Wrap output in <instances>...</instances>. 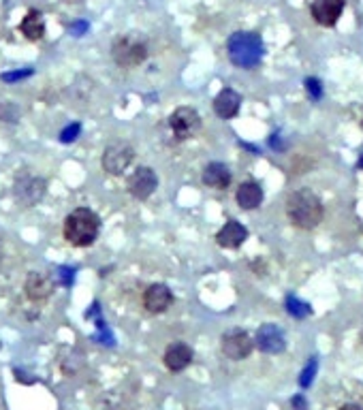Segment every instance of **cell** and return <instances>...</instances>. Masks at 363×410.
<instances>
[{
	"instance_id": "5b68a950",
	"label": "cell",
	"mask_w": 363,
	"mask_h": 410,
	"mask_svg": "<svg viewBox=\"0 0 363 410\" xmlns=\"http://www.w3.org/2000/svg\"><path fill=\"white\" fill-rule=\"evenodd\" d=\"M133 156H135V150L125 144V142H115V144H109L103 152V169L111 176H120L122 171H127V167L133 163Z\"/></svg>"
},
{
	"instance_id": "f546056e",
	"label": "cell",
	"mask_w": 363,
	"mask_h": 410,
	"mask_svg": "<svg viewBox=\"0 0 363 410\" xmlns=\"http://www.w3.org/2000/svg\"><path fill=\"white\" fill-rule=\"evenodd\" d=\"M67 3H75L77 5V3H81V0H67Z\"/></svg>"
},
{
	"instance_id": "4316f807",
	"label": "cell",
	"mask_w": 363,
	"mask_h": 410,
	"mask_svg": "<svg viewBox=\"0 0 363 410\" xmlns=\"http://www.w3.org/2000/svg\"><path fill=\"white\" fill-rule=\"evenodd\" d=\"M86 33H88V22H75V24H71V35L83 37Z\"/></svg>"
},
{
	"instance_id": "d6986e66",
	"label": "cell",
	"mask_w": 363,
	"mask_h": 410,
	"mask_svg": "<svg viewBox=\"0 0 363 410\" xmlns=\"http://www.w3.org/2000/svg\"><path fill=\"white\" fill-rule=\"evenodd\" d=\"M22 35L28 39V41H41L45 37V22H43V16L39 11H28L26 18L22 20V26H20Z\"/></svg>"
},
{
	"instance_id": "4dcf8cb0",
	"label": "cell",
	"mask_w": 363,
	"mask_h": 410,
	"mask_svg": "<svg viewBox=\"0 0 363 410\" xmlns=\"http://www.w3.org/2000/svg\"><path fill=\"white\" fill-rule=\"evenodd\" d=\"M0 261H3V246H0Z\"/></svg>"
},
{
	"instance_id": "f1b7e54d",
	"label": "cell",
	"mask_w": 363,
	"mask_h": 410,
	"mask_svg": "<svg viewBox=\"0 0 363 410\" xmlns=\"http://www.w3.org/2000/svg\"><path fill=\"white\" fill-rule=\"evenodd\" d=\"M340 410H363V408H361L359 404H344Z\"/></svg>"
},
{
	"instance_id": "8992f818",
	"label": "cell",
	"mask_w": 363,
	"mask_h": 410,
	"mask_svg": "<svg viewBox=\"0 0 363 410\" xmlns=\"http://www.w3.org/2000/svg\"><path fill=\"white\" fill-rule=\"evenodd\" d=\"M344 5H346L344 0H312L310 3L312 20L323 28H333L344 13Z\"/></svg>"
},
{
	"instance_id": "3957f363",
	"label": "cell",
	"mask_w": 363,
	"mask_h": 410,
	"mask_svg": "<svg viewBox=\"0 0 363 410\" xmlns=\"http://www.w3.org/2000/svg\"><path fill=\"white\" fill-rule=\"evenodd\" d=\"M100 231V220L92 210L77 207L64 220V239L77 248H88L96 241Z\"/></svg>"
},
{
	"instance_id": "9a60e30c",
	"label": "cell",
	"mask_w": 363,
	"mask_h": 410,
	"mask_svg": "<svg viewBox=\"0 0 363 410\" xmlns=\"http://www.w3.org/2000/svg\"><path fill=\"white\" fill-rule=\"evenodd\" d=\"M241 107V94L235 92L233 88H224L218 92V96L214 98V111L218 118L222 120H231L239 113Z\"/></svg>"
},
{
	"instance_id": "ffe728a7",
	"label": "cell",
	"mask_w": 363,
	"mask_h": 410,
	"mask_svg": "<svg viewBox=\"0 0 363 410\" xmlns=\"http://www.w3.org/2000/svg\"><path fill=\"white\" fill-rule=\"evenodd\" d=\"M287 312H289L291 317H295V319H306V317L312 312V308H310V304L297 300L295 295H289V297H287Z\"/></svg>"
},
{
	"instance_id": "ba28073f",
	"label": "cell",
	"mask_w": 363,
	"mask_h": 410,
	"mask_svg": "<svg viewBox=\"0 0 363 410\" xmlns=\"http://www.w3.org/2000/svg\"><path fill=\"white\" fill-rule=\"evenodd\" d=\"M169 126L171 130L175 132L178 139H188V137H192L199 126H201V118L197 113V109L192 107H180L171 113L169 118Z\"/></svg>"
},
{
	"instance_id": "277c9868",
	"label": "cell",
	"mask_w": 363,
	"mask_h": 410,
	"mask_svg": "<svg viewBox=\"0 0 363 410\" xmlns=\"http://www.w3.org/2000/svg\"><path fill=\"white\" fill-rule=\"evenodd\" d=\"M111 56L115 60L117 67L122 69H135L139 64L146 62L148 58V43L144 37H139L137 33H129V35H122L113 41V47H111Z\"/></svg>"
},
{
	"instance_id": "cb8c5ba5",
	"label": "cell",
	"mask_w": 363,
	"mask_h": 410,
	"mask_svg": "<svg viewBox=\"0 0 363 410\" xmlns=\"http://www.w3.org/2000/svg\"><path fill=\"white\" fill-rule=\"evenodd\" d=\"M33 75V69H22V71H9V73H3L0 75V79L7 81V84H13V81H22L26 77Z\"/></svg>"
},
{
	"instance_id": "44dd1931",
	"label": "cell",
	"mask_w": 363,
	"mask_h": 410,
	"mask_svg": "<svg viewBox=\"0 0 363 410\" xmlns=\"http://www.w3.org/2000/svg\"><path fill=\"white\" fill-rule=\"evenodd\" d=\"M316 370H318V363H316V359L312 357V359L308 361V365L304 368V372L299 374V385H301L304 389L312 385V380H314V374H316Z\"/></svg>"
},
{
	"instance_id": "30bf717a",
	"label": "cell",
	"mask_w": 363,
	"mask_h": 410,
	"mask_svg": "<svg viewBox=\"0 0 363 410\" xmlns=\"http://www.w3.org/2000/svg\"><path fill=\"white\" fill-rule=\"evenodd\" d=\"M129 193L135 197V199H148V197H152V193L156 190V186H159V178H156V173L150 169V167H139L131 178H129Z\"/></svg>"
},
{
	"instance_id": "8fae6325",
	"label": "cell",
	"mask_w": 363,
	"mask_h": 410,
	"mask_svg": "<svg viewBox=\"0 0 363 410\" xmlns=\"http://www.w3.org/2000/svg\"><path fill=\"white\" fill-rule=\"evenodd\" d=\"M255 342H257L259 351H263V353H267V355H278V353H282L284 346H287V340H284L282 329H280L278 325H274V323L261 325L259 331H257V340H255Z\"/></svg>"
},
{
	"instance_id": "484cf974",
	"label": "cell",
	"mask_w": 363,
	"mask_h": 410,
	"mask_svg": "<svg viewBox=\"0 0 363 410\" xmlns=\"http://www.w3.org/2000/svg\"><path fill=\"white\" fill-rule=\"evenodd\" d=\"M58 271H60V273H58L60 283H62L64 287H71V283H73V278H75V269H73V267H60Z\"/></svg>"
},
{
	"instance_id": "ac0fdd59",
	"label": "cell",
	"mask_w": 363,
	"mask_h": 410,
	"mask_svg": "<svg viewBox=\"0 0 363 410\" xmlns=\"http://www.w3.org/2000/svg\"><path fill=\"white\" fill-rule=\"evenodd\" d=\"M203 184L216 190H224L231 184V171L222 163H209L203 171Z\"/></svg>"
},
{
	"instance_id": "83f0119b",
	"label": "cell",
	"mask_w": 363,
	"mask_h": 410,
	"mask_svg": "<svg viewBox=\"0 0 363 410\" xmlns=\"http://www.w3.org/2000/svg\"><path fill=\"white\" fill-rule=\"evenodd\" d=\"M293 406H295V408H306V399H304V397H295V399H293Z\"/></svg>"
},
{
	"instance_id": "7c38bea8",
	"label": "cell",
	"mask_w": 363,
	"mask_h": 410,
	"mask_svg": "<svg viewBox=\"0 0 363 410\" xmlns=\"http://www.w3.org/2000/svg\"><path fill=\"white\" fill-rule=\"evenodd\" d=\"M173 304V293L167 285H150L144 293V308L152 314H163Z\"/></svg>"
},
{
	"instance_id": "d4e9b609",
	"label": "cell",
	"mask_w": 363,
	"mask_h": 410,
	"mask_svg": "<svg viewBox=\"0 0 363 410\" xmlns=\"http://www.w3.org/2000/svg\"><path fill=\"white\" fill-rule=\"evenodd\" d=\"M0 118H3L5 122H16L20 118V109L13 107L11 103H5L3 107H0Z\"/></svg>"
},
{
	"instance_id": "603a6c76",
	"label": "cell",
	"mask_w": 363,
	"mask_h": 410,
	"mask_svg": "<svg viewBox=\"0 0 363 410\" xmlns=\"http://www.w3.org/2000/svg\"><path fill=\"white\" fill-rule=\"evenodd\" d=\"M306 90H308V94H310L312 101H321V98H323V84H321V79L308 77V79H306Z\"/></svg>"
},
{
	"instance_id": "e0dca14e",
	"label": "cell",
	"mask_w": 363,
	"mask_h": 410,
	"mask_svg": "<svg viewBox=\"0 0 363 410\" xmlns=\"http://www.w3.org/2000/svg\"><path fill=\"white\" fill-rule=\"evenodd\" d=\"M235 199L241 210H257L263 203V188L257 182H244L237 188Z\"/></svg>"
},
{
	"instance_id": "9c48e42d",
	"label": "cell",
	"mask_w": 363,
	"mask_h": 410,
	"mask_svg": "<svg viewBox=\"0 0 363 410\" xmlns=\"http://www.w3.org/2000/svg\"><path fill=\"white\" fill-rule=\"evenodd\" d=\"M45 188H47L45 180L33 178V176H24V178H20L18 184H16V199H18L22 205L30 207V205H35V203H39V201L43 199Z\"/></svg>"
},
{
	"instance_id": "4fadbf2b",
	"label": "cell",
	"mask_w": 363,
	"mask_h": 410,
	"mask_svg": "<svg viewBox=\"0 0 363 410\" xmlns=\"http://www.w3.org/2000/svg\"><path fill=\"white\" fill-rule=\"evenodd\" d=\"M26 295L33 302H45L54 293V280L43 271H33L26 278Z\"/></svg>"
},
{
	"instance_id": "7402d4cb",
	"label": "cell",
	"mask_w": 363,
	"mask_h": 410,
	"mask_svg": "<svg viewBox=\"0 0 363 410\" xmlns=\"http://www.w3.org/2000/svg\"><path fill=\"white\" fill-rule=\"evenodd\" d=\"M79 135H81V124H79V122H73V124H69V126L60 132V142H62V144H73Z\"/></svg>"
},
{
	"instance_id": "6da1fadb",
	"label": "cell",
	"mask_w": 363,
	"mask_h": 410,
	"mask_svg": "<svg viewBox=\"0 0 363 410\" xmlns=\"http://www.w3.org/2000/svg\"><path fill=\"white\" fill-rule=\"evenodd\" d=\"M287 216L291 224H295L297 229L310 231L323 222L325 207L310 188H299L287 201Z\"/></svg>"
},
{
	"instance_id": "52a82bcc",
	"label": "cell",
	"mask_w": 363,
	"mask_h": 410,
	"mask_svg": "<svg viewBox=\"0 0 363 410\" xmlns=\"http://www.w3.org/2000/svg\"><path fill=\"white\" fill-rule=\"evenodd\" d=\"M253 346H255V342L250 340V336L246 331H241V329H233V331H226L222 336V353L233 361L246 359L253 353Z\"/></svg>"
},
{
	"instance_id": "2e32d148",
	"label": "cell",
	"mask_w": 363,
	"mask_h": 410,
	"mask_svg": "<svg viewBox=\"0 0 363 410\" xmlns=\"http://www.w3.org/2000/svg\"><path fill=\"white\" fill-rule=\"evenodd\" d=\"M163 359H165V365L171 372H182L192 363V348L184 342H173V344L167 346Z\"/></svg>"
},
{
	"instance_id": "7a4b0ae2",
	"label": "cell",
	"mask_w": 363,
	"mask_h": 410,
	"mask_svg": "<svg viewBox=\"0 0 363 410\" xmlns=\"http://www.w3.org/2000/svg\"><path fill=\"white\" fill-rule=\"evenodd\" d=\"M226 54H229V60L235 67L250 71V69L261 64L263 54H265V45H263V39L257 33L239 30V33H233L229 37Z\"/></svg>"
},
{
	"instance_id": "5bb4252c",
	"label": "cell",
	"mask_w": 363,
	"mask_h": 410,
	"mask_svg": "<svg viewBox=\"0 0 363 410\" xmlns=\"http://www.w3.org/2000/svg\"><path fill=\"white\" fill-rule=\"evenodd\" d=\"M246 239H248V229H246L244 224H241V222H237V220L224 222V227H222V229L218 231V235H216L218 246L229 248V250L239 248Z\"/></svg>"
}]
</instances>
